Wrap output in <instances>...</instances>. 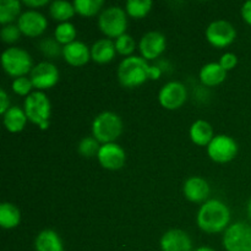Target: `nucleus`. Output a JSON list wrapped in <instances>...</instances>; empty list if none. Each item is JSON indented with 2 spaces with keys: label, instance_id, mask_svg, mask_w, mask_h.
I'll return each instance as SVG.
<instances>
[{
  "label": "nucleus",
  "instance_id": "1",
  "mask_svg": "<svg viewBox=\"0 0 251 251\" xmlns=\"http://www.w3.org/2000/svg\"><path fill=\"white\" fill-rule=\"evenodd\" d=\"M230 221L229 208L220 200H208L200 207L198 225L206 233H220L228 228Z\"/></svg>",
  "mask_w": 251,
  "mask_h": 251
},
{
  "label": "nucleus",
  "instance_id": "2",
  "mask_svg": "<svg viewBox=\"0 0 251 251\" xmlns=\"http://www.w3.org/2000/svg\"><path fill=\"white\" fill-rule=\"evenodd\" d=\"M151 65L140 56H127L118 68V80L124 87L135 88L150 78Z\"/></svg>",
  "mask_w": 251,
  "mask_h": 251
},
{
  "label": "nucleus",
  "instance_id": "3",
  "mask_svg": "<svg viewBox=\"0 0 251 251\" xmlns=\"http://www.w3.org/2000/svg\"><path fill=\"white\" fill-rule=\"evenodd\" d=\"M24 108L27 119L29 122L38 125L42 130H46L49 126L51 107L46 93H43L42 91L32 92L25 100Z\"/></svg>",
  "mask_w": 251,
  "mask_h": 251
},
{
  "label": "nucleus",
  "instance_id": "4",
  "mask_svg": "<svg viewBox=\"0 0 251 251\" xmlns=\"http://www.w3.org/2000/svg\"><path fill=\"white\" fill-rule=\"evenodd\" d=\"M123 132V123L119 115L112 112L100 113L92 124L93 137L100 144H113Z\"/></svg>",
  "mask_w": 251,
  "mask_h": 251
},
{
  "label": "nucleus",
  "instance_id": "5",
  "mask_svg": "<svg viewBox=\"0 0 251 251\" xmlns=\"http://www.w3.org/2000/svg\"><path fill=\"white\" fill-rule=\"evenodd\" d=\"M2 68L7 75L12 77H21L32 71V58L25 49L11 47L7 48L1 55Z\"/></svg>",
  "mask_w": 251,
  "mask_h": 251
},
{
  "label": "nucleus",
  "instance_id": "6",
  "mask_svg": "<svg viewBox=\"0 0 251 251\" xmlns=\"http://www.w3.org/2000/svg\"><path fill=\"white\" fill-rule=\"evenodd\" d=\"M98 26L100 31L110 38L123 36L127 26L126 11L119 6H109L100 12Z\"/></svg>",
  "mask_w": 251,
  "mask_h": 251
},
{
  "label": "nucleus",
  "instance_id": "7",
  "mask_svg": "<svg viewBox=\"0 0 251 251\" xmlns=\"http://www.w3.org/2000/svg\"><path fill=\"white\" fill-rule=\"evenodd\" d=\"M227 251H251V227L244 222L229 226L223 235Z\"/></svg>",
  "mask_w": 251,
  "mask_h": 251
},
{
  "label": "nucleus",
  "instance_id": "8",
  "mask_svg": "<svg viewBox=\"0 0 251 251\" xmlns=\"http://www.w3.org/2000/svg\"><path fill=\"white\" fill-rule=\"evenodd\" d=\"M207 153L217 163H227L238 153V145L234 139L227 135H217L207 146Z\"/></svg>",
  "mask_w": 251,
  "mask_h": 251
},
{
  "label": "nucleus",
  "instance_id": "9",
  "mask_svg": "<svg viewBox=\"0 0 251 251\" xmlns=\"http://www.w3.org/2000/svg\"><path fill=\"white\" fill-rule=\"evenodd\" d=\"M237 31L230 22L217 20L208 25L206 29V38L216 48H225L234 42Z\"/></svg>",
  "mask_w": 251,
  "mask_h": 251
},
{
  "label": "nucleus",
  "instance_id": "10",
  "mask_svg": "<svg viewBox=\"0 0 251 251\" xmlns=\"http://www.w3.org/2000/svg\"><path fill=\"white\" fill-rule=\"evenodd\" d=\"M186 98H188L186 87L178 81L166 83L158 95L161 105L168 110H176L180 108L185 103Z\"/></svg>",
  "mask_w": 251,
  "mask_h": 251
},
{
  "label": "nucleus",
  "instance_id": "11",
  "mask_svg": "<svg viewBox=\"0 0 251 251\" xmlns=\"http://www.w3.org/2000/svg\"><path fill=\"white\" fill-rule=\"evenodd\" d=\"M29 78L33 83V87L38 88L39 91L48 90L58 82L59 71L54 64L49 61H42L32 69Z\"/></svg>",
  "mask_w": 251,
  "mask_h": 251
},
{
  "label": "nucleus",
  "instance_id": "12",
  "mask_svg": "<svg viewBox=\"0 0 251 251\" xmlns=\"http://www.w3.org/2000/svg\"><path fill=\"white\" fill-rule=\"evenodd\" d=\"M47 25L48 22L46 17L41 12L34 11V10L24 12L17 20V26L20 31L27 37H38L46 31Z\"/></svg>",
  "mask_w": 251,
  "mask_h": 251
},
{
  "label": "nucleus",
  "instance_id": "13",
  "mask_svg": "<svg viewBox=\"0 0 251 251\" xmlns=\"http://www.w3.org/2000/svg\"><path fill=\"white\" fill-rule=\"evenodd\" d=\"M98 162L103 168L108 171H118L122 168L125 163V152L119 145L117 144H105L102 145L100 152L97 154Z\"/></svg>",
  "mask_w": 251,
  "mask_h": 251
},
{
  "label": "nucleus",
  "instance_id": "14",
  "mask_svg": "<svg viewBox=\"0 0 251 251\" xmlns=\"http://www.w3.org/2000/svg\"><path fill=\"white\" fill-rule=\"evenodd\" d=\"M139 48L142 58L146 60H153L158 58L166 49V37L161 32H147L140 41Z\"/></svg>",
  "mask_w": 251,
  "mask_h": 251
},
{
  "label": "nucleus",
  "instance_id": "15",
  "mask_svg": "<svg viewBox=\"0 0 251 251\" xmlns=\"http://www.w3.org/2000/svg\"><path fill=\"white\" fill-rule=\"evenodd\" d=\"M161 248L163 251H191L193 243L186 232L181 229H171L162 237Z\"/></svg>",
  "mask_w": 251,
  "mask_h": 251
},
{
  "label": "nucleus",
  "instance_id": "16",
  "mask_svg": "<svg viewBox=\"0 0 251 251\" xmlns=\"http://www.w3.org/2000/svg\"><path fill=\"white\" fill-rule=\"evenodd\" d=\"M63 56L73 66H82L91 59V50L85 43L75 41L63 47Z\"/></svg>",
  "mask_w": 251,
  "mask_h": 251
},
{
  "label": "nucleus",
  "instance_id": "17",
  "mask_svg": "<svg viewBox=\"0 0 251 251\" xmlns=\"http://www.w3.org/2000/svg\"><path fill=\"white\" fill-rule=\"evenodd\" d=\"M184 195L191 202H202L210 195V185L207 181L199 176H191L184 184Z\"/></svg>",
  "mask_w": 251,
  "mask_h": 251
},
{
  "label": "nucleus",
  "instance_id": "18",
  "mask_svg": "<svg viewBox=\"0 0 251 251\" xmlns=\"http://www.w3.org/2000/svg\"><path fill=\"white\" fill-rule=\"evenodd\" d=\"M226 77H227V71L221 66L220 63L206 64L200 71L201 82L208 87L220 85L226 80Z\"/></svg>",
  "mask_w": 251,
  "mask_h": 251
},
{
  "label": "nucleus",
  "instance_id": "19",
  "mask_svg": "<svg viewBox=\"0 0 251 251\" xmlns=\"http://www.w3.org/2000/svg\"><path fill=\"white\" fill-rule=\"evenodd\" d=\"M115 43L110 39H100L91 48V58L98 64L109 63L115 56Z\"/></svg>",
  "mask_w": 251,
  "mask_h": 251
},
{
  "label": "nucleus",
  "instance_id": "20",
  "mask_svg": "<svg viewBox=\"0 0 251 251\" xmlns=\"http://www.w3.org/2000/svg\"><path fill=\"white\" fill-rule=\"evenodd\" d=\"M190 137L199 146H208L213 140V129L206 120H196L190 127Z\"/></svg>",
  "mask_w": 251,
  "mask_h": 251
},
{
  "label": "nucleus",
  "instance_id": "21",
  "mask_svg": "<svg viewBox=\"0 0 251 251\" xmlns=\"http://www.w3.org/2000/svg\"><path fill=\"white\" fill-rule=\"evenodd\" d=\"M36 251H64L63 243L54 230L46 229L36 238Z\"/></svg>",
  "mask_w": 251,
  "mask_h": 251
},
{
  "label": "nucleus",
  "instance_id": "22",
  "mask_svg": "<svg viewBox=\"0 0 251 251\" xmlns=\"http://www.w3.org/2000/svg\"><path fill=\"white\" fill-rule=\"evenodd\" d=\"M2 117H4L5 127L10 132L22 131L27 123L26 113L19 107H10Z\"/></svg>",
  "mask_w": 251,
  "mask_h": 251
},
{
  "label": "nucleus",
  "instance_id": "23",
  "mask_svg": "<svg viewBox=\"0 0 251 251\" xmlns=\"http://www.w3.org/2000/svg\"><path fill=\"white\" fill-rule=\"evenodd\" d=\"M21 221V213L15 205L10 202H2L0 205V226L4 229H12L17 227Z\"/></svg>",
  "mask_w": 251,
  "mask_h": 251
},
{
  "label": "nucleus",
  "instance_id": "24",
  "mask_svg": "<svg viewBox=\"0 0 251 251\" xmlns=\"http://www.w3.org/2000/svg\"><path fill=\"white\" fill-rule=\"evenodd\" d=\"M21 12V4L17 0H1L0 1V24L6 26L11 25L14 20H19Z\"/></svg>",
  "mask_w": 251,
  "mask_h": 251
},
{
  "label": "nucleus",
  "instance_id": "25",
  "mask_svg": "<svg viewBox=\"0 0 251 251\" xmlns=\"http://www.w3.org/2000/svg\"><path fill=\"white\" fill-rule=\"evenodd\" d=\"M49 12H50V16L55 21L63 24V22H68V20L75 15L76 10L74 4H71V2L58 0V1L51 2L50 6H49Z\"/></svg>",
  "mask_w": 251,
  "mask_h": 251
},
{
  "label": "nucleus",
  "instance_id": "26",
  "mask_svg": "<svg viewBox=\"0 0 251 251\" xmlns=\"http://www.w3.org/2000/svg\"><path fill=\"white\" fill-rule=\"evenodd\" d=\"M126 12L134 19H142L150 12L152 7L151 0H129L125 5Z\"/></svg>",
  "mask_w": 251,
  "mask_h": 251
},
{
  "label": "nucleus",
  "instance_id": "27",
  "mask_svg": "<svg viewBox=\"0 0 251 251\" xmlns=\"http://www.w3.org/2000/svg\"><path fill=\"white\" fill-rule=\"evenodd\" d=\"M54 37L56 41L60 44H70L75 42L74 39L76 38V28L73 24L70 22H63L56 26L55 32H54Z\"/></svg>",
  "mask_w": 251,
  "mask_h": 251
},
{
  "label": "nucleus",
  "instance_id": "28",
  "mask_svg": "<svg viewBox=\"0 0 251 251\" xmlns=\"http://www.w3.org/2000/svg\"><path fill=\"white\" fill-rule=\"evenodd\" d=\"M103 0H75L74 6H75L76 12H78L82 16H93L97 14L103 6Z\"/></svg>",
  "mask_w": 251,
  "mask_h": 251
},
{
  "label": "nucleus",
  "instance_id": "29",
  "mask_svg": "<svg viewBox=\"0 0 251 251\" xmlns=\"http://www.w3.org/2000/svg\"><path fill=\"white\" fill-rule=\"evenodd\" d=\"M39 50L47 56V58L55 59L60 54H63V48H60V43L55 38H44L39 42Z\"/></svg>",
  "mask_w": 251,
  "mask_h": 251
},
{
  "label": "nucleus",
  "instance_id": "30",
  "mask_svg": "<svg viewBox=\"0 0 251 251\" xmlns=\"http://www.w3.org/2000/svg\"><path fill=\"white\" fill-rule=\"evenodd\" d=\"M100 142L95 137H83L77 147L78 153L83 157H87V158L97 156L98 152H100Z\"/></svg>",
  "mask_w": 251,
  "mask_h": 251
},
{
  "label": "nucleus",
  "instance_id": "31",
  "mask_svg": "<svg viewBox=\"0 0 251 251\" xmlns=\"http://www.w3.org/2000/svg\"><path fill=\"white\" fill-rule=\"evenodd\" d=\"M135 41L131 36L124 33L123 36L118 37L115 41V49L122 55H130L135 50Z\"/></svg>",
  "mask_w": 251,
  "mask_h": 251
},
{
  "label": "nucleus",
  "instance_id": "32",
  "mask_svg": "<svg viewBox=\"0 0 251 251\" xmlns=\"http://www.w3.org/2000/svg\"><path fill=\"white\" fill-rule=\"evenodd\" d=\"M32 87H33V83H32L31 78L26 77V76L15 78L14 82H12V91L20 96L31 95Z\"/></svg>",
  "mask_w": 251,
  "mask_h": 251
},
{
  "label": "nucleus",
  "instance_id": "33",
  "mask_svg": "<svg viewBox=\"0 0 251 251\" xmlns=\"http://www.w3.org/2000/svg\"><path fill=\"white\" fill-rule=\"evenodd\" d=\"M0 36H1L2 42L11 44L19 41L20 36H21V31H20L19 26H15V25H6V26H4L1 28Z\"/></svg>",
  "mask_w": 251,
  "mask_h": 251
},
{
  "label": "nucleus",
  "instance_id": "34",
  "mask_svg": "<svg viewBox=\"0 0 251 251\" xmlns=\"http://www.w3.org/2000/svg\"><path fill=\"white\" fill-rule=\"evenodd\" d=\"M220 64L226 71L232 70V69H234L235 65L238 64L237 55H235V54H233V53L223 54L222 58H221V60H220Z\"/></svg>",
  "mask_w": 251,
  "mask_h": 251
},
{
  "label": "nucleus",
  "instance_id": "35",
  "mask_svg": "<svg viewBox=\"0 0 251 251\" xmlns=\"http://www.w3.org/2000/svg\"><path fill=\"white\" fill-rule=\"evenodd\" d=\"M0 100H1V105H0V113L4 115L10 108L9 97H7V95H6V92H5L4 88H1V90H0Z\"/></svg>",
  "mask_w": 251,
  "mask_h": 251
},
{
  "label": "nucleus",
  "instance_id": "36",
  "mask_svg": "<svg viewBox=\"0 0 251 251\" xmlns=\"http://www.w3.org/2000/svg\"><path fill=\"white\" fill-rule=\"evenodd\" d=\"M242 16L244 21L251 26V0L244 2V5L242 6Z\"/></svg>",
  "mask_w": 251,
  "mask_h": 251
},
{
  "label": "nucleus",
  "instance_id": "37",
  "mask_svg": "<svg viewBox=\"0 0 251 251\" xmlns=\"http://www.w3.org/2000/svg\"><path fill=\"white\" fill-rule=\"evenodd\" d=\"M24 4L29 7H38L48 4V0H25Z\"/></svg>",
  "mask_w": 251,
  "mask_h": 251
},
{
  "label": "nucleus",
  "instance_id": "38",
  "mask_svg": "<svg viewBox=\"0 0 251 251\" xmlns=\"http://www.w3.org/2000/svg\"><path fill=\"white\" fill-rule=\"evenodd\" d=\"M161 75H162L161 68H158V66L151 65V71H150V78H151V80H157V78L161 77Z\"/></svg>",
  "mask_w": 251,
  "mask_h": 251
},
{
  "label": "nucleus",
  "instance_id": "39",
  "mask_svg": "<svg viewBox=\"0 0 251 251\" xmlns=\"http://www.w3.org/2000/svg\"><path fill=\"white\" fill-rule=\"evenodd\" d=\"M195 251H215V250L211 249V248L208 247H201V248H198Z\"/></svg>",
  "mask_w": 251,
  "mask_h": 251
},
{
  "label": "nucleus",
  "instance_id": "40",
  "mask_svg": "<svg viewBox=\"0 0 251 251\" xmlns=\"http://www.w3.org/2000/svg\"><path fill=\"white\" fill-rule=\"evenodd\" d=\"M248 215H249V218L251 220V199L249 200V202H248Z\"/></svg>",
  "mask_w": 251,
  "mask_h": 251
}]
</instances>
